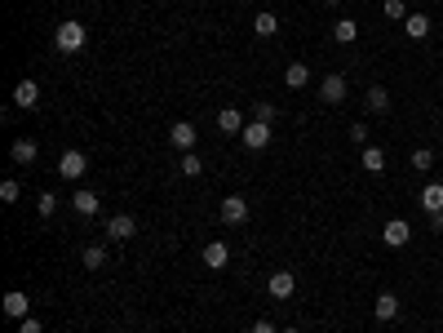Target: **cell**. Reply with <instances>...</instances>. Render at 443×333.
<instances>
[{
    "label": "cell",
    "instance_id": "cell-1",
    "mask_svg": "<svg viewBox=\"0 0 443 333\" xmlns=\"http://www.w3.org/2000/svg\"><path fill=\"white\" fill-rule=\"evenodd\" d=\"M85 40H89V31H85V22H76V18H67L63 27L54 31V45L63 54H80V49H85Z\"/></svg>",
    "mask_w": 443,
    "mask_h": 333
},
{
    "label": "cell",
    "instance_id": "cell-2",
    "mask_svg": "<svg viewBox=\"0 0 443 333\" xmlns=\"http://www.w3.org/2000/svg\"><path fill=\"white\" fill-rule=\"evenodd\" d=\"M271 138H275V125H261V121H248L244 134H239V142H244L248 151H266Z\"/></svg>",
    "mask_w": 443,
    "mask_h": 333
},
{
    "label": "cell",
    "instance_id": "cell-3",
    "mask_svg": "<svg viewBox=\"0 0 443 333\" xmlns=\"http://www.w3.org/2000/svg\"><path fill=\"white\" fill-rule=\"evenodd\" d=\"M346 89H351V85H346V76H341V71H328V76H324V85H319V98H324L328 107H337V102H346Z\"/></svg>",
    "mask_w": 443,
    "mask_h": 333
},
{
    "label": "cell",
    "instance_id": "cell-4",
    "mask_svg": "<svg viewBox=\"0 0 443 333\" xmlns=\"http://www.w3.org/2000/svg\"><path fill=\"white\" fill-rule=\"evenodd\" d=\"M381 240H386V249H403V245L412 240V227L403 218H390L386 227H381Z\"/></svg>",
    "mask_w": 443,
    "mask_h": 333
},
{
    "label": "cell",
    "instance_id": "cell-5",
    "mask_svg": "<svg viewBox=\"0 0 443 333\" xmlns=\"http://www.w3.org/2000/svg\"><path fill=\"white\" fill-rule=\"evenodd\" d=\"M14 107L18 111H35V107H40V85H35V80H18L14 85Z\"/></svg>",
    "mask_w": 443,
    "mask_h": 333
},
{
    "label": "cell",
    "instance_id": "cell-6",
    "mask_svg": "<svg viewBox=\"0 0 443 333\" xmlns=\"http://www.w3.org/2000/svg\"><path fill=\"white\" fill-rule=\"evenodd\" d=\"M293 289H297V276L293 271H275V276L266 280V293L275 302H284V298H293Z\"/></svg>",
    "mask_w": 443,
    "mask_h": 333
},
{
    "label": "cell",
    "instance_id": "cell-7",
    "mask_svg": "<svg viewBox=\"0 0 443 333\" xmlns=\"http://www.w3.org/2000/svg\"><path fill=\"white\" fill-rule=\"evenodd\" d=\"M134 231H138L134 213H115V218H106V235H111V240H134Z\"/></svg>",
    "mask_w": 443,
    "mask_h": 333
},
{
    "label": "cell",
    "instance_id": "cell-8",
    "mask_svg": "<svg viewBox=\"0 0 443 333\" xmlns=\"http://www.w3.org/2000/svg\"><path fill=\"white\" fill-rule=\"evenodd\" d=\"M85 169H89V160H85V151H63V160H58V173L63 178H85Z\"/></svg>",
    "mask_w": 443,
    "mask_h": 333
},
{
    "label": "cell",
    "instance_id": "cell-9",
    "mask_svg": "<svg viewBox=\"0 0 443 333\" xmlns=\"http://www.w3.org/2000/svg\"><path fill=\"white\" fill-rule=\"evenodd\" d=\"M218 213H222V222H226V227H239V222L248 218V200H239V196H226Z\"/></svg>",
    "mask_w": 443,
    "mask_h": 333
},
{
    "label": "cell",
    "instance_id": "cell-10",
    "mask_svg": "<svg viewBox=\"0 0 443 333\" xmlns=\"http://www.w3.org/2000/svg\"><path fill=\"white\" fill-rule=\"evenodd\" d=\"M5 316H9V320H27V316H31V298H27L22 289H9V293H5Z\"/></svg>",
    "mask_w": 443,
    "mask_h": 333
},
{
    "label": "cell",
    "instance_id": "cell-11",
    "mask_svg": "<svg viewBox=\"0 0 443 333\" xmlns=\"http://www.w3.org/2000/svg\"><path fill=\"white\" fill-rule=\"evenodd\" d=\"M195 138H200V134H195V125H191V121H177V125L169 129V142H173L177 151H191V147H195Z\"/></svg>",
    "mask_w": 443,
    "mask_h": 333
},
{
    "label": "cell",
    "instance_id": "cell-12",
    "mask_svg": "<svg viewBox=\"0 0 443 333\" xmlns=\"http://www.w3.org/2000/svg\"><path fill=\"white\" fill-rule=\"evenodd\" d=\"M226 263H231V249H226V240H209V245H204V267H209V271H222Z\"/></svg>",
    "mask_w": 443,
    "mask_h": 333
},
{
    "label": "cell",
    "instance_id": "cell-13",
    "mask_svg": "<svg viewBox=\"0 0 443 333\" xmlns=\"http://www.w3.org/2000/svg\"><path fill=\"white\" fill-rule=\"evenodd\" d=\"M373 316L381 320V325H390V320L399 316V298H394L390 289H381V293H377V307H373Z\"/></svg>",
    "mask_w": 443,
    "mask_h": 333
},
{
    "label": "cell",
    "instance_id": "cell-14",
    "mask_svg": "<svg viewBox=\"0 0 443 333\" xmlns=\"http://www.w3.org/2000/svg\"><path fill=\"white\" fill-rule=\"evenodd\" d=\"M244 116H239V107H222V111H218V129H222V134H244Z\"/></svg>",
    "mask_w": 443,
    "mask_h": 333
},
{
    "label": "cell",
    "instance_id": "cell-15",
    "mask_svg": "<svg viewBox=\"0 0 443 333\" xmlns=\"http://www.w3.org/2000/svg\"><path fill=\"white\" fill-rule=\"evenodd\" d=\"M35 156H40V147H35L31 138H18L14 147H9V160L14 164H35Z\"/></svg>",
    "mask_w": 443,
    "mask_h": 333
},
{
    "label": "cell",
    "instance_id": "cell-16",
    "mask_svg": "<svg viewBox=\"0 0 443 333\" xmlns=\"http://www.w3.org/2000/svg\"><path fill=\"white\" fill-rule=\"evenodd\" d=\"M332 40H337V45H355L359 40V22L355 18H337V22H332Z\"/></svg>",
    "mask_w": 443,
    "mask_h": 333
},
{
    "label": "cell",
    "instance_id": "cell-17",
    "mask_svg": "<svg viewBox=\"0 0 443 333\" xmlns=\"http://www.w3.org/2000/svg\"><path fill=\"white\" fill-rule=\"evenodd\" d=\"M403 36H408V40H426V36H430V18L426 14H408V18H403Z\"/></svg>",
    "mask_w": 443,
    "mask_h": 333
},
{
    "label": "cell",
    "instance_id": "cell-18",
    "mask_svg": "<svg viewBox=\"0 0 443 333\" xmlns=\"http://www.w3.org/2000/svg\"><path fill=\"white\" fill-rule=\"evenodd\" d=\"M364 107H368L373 116H386V111H390V93L381 89V85H373V89H368V98H364Z\"/></svg>",
    "mask_w": 443,
    "mask_h": 333
},
{
    "label": "cell",
    "instance_id": "cell-19",
    "mask_svg": "<svg viewBox=\"0 0 443 333\" xmlns=\"http://www.w3.org/2000/svg\"><path fill=\"white\" fill-rule=\"evenodd\" d=\"M71 209H76L80 218H98V196H93V192H76V200H71Z\"/></svg>",
    "mask_w": 443,
    "mask_h": 333
},
{
    "label": "cell",
    "instance_id": "cell-20",
    "mask_svg": "<svg viewBox=\"0 0 443 333\" xmlns=\"http://www.w3.org/2000/svg\"><path fill=\"white\" fill-rule=\"evenodd\" d=\"M421 209H426V213H439V209H443V183L421 187Z\"/></svg>",
    "mask_w": 443,
    "mask_h": 333
},
{
    "label": "cell",
    "instance_id": "cell-21",
    "mask_svg": "<svg viewBox=\"0 0 443 333\" xmlns=\"http://www.w3.org/2000/svg\"><path fill=\"white\" fill-rule=\"evenodd\" d=\"M284 85H289V89H306L310 85V67L306 63H293L289 71H284Z\"/></svg>",
    "mask_w": 443,
    "mask_h": 333
},
{
    "label": "cell",
    "instance_id": "cell-22",
    "mask_svg": "<svg viewBox=\"0 0 443 333\" xmlns=\"http://www.w3.org/2000/svg\"><path fill=\"white\" fill-rule=\"evenodd\" d=\"M253 31L261 36V40H271V36L280 31V18H275V14H266V9H261V14L253 18Z\"/></svg>",
    "mask_w": 443,
    "mask_h": 333
},
{
    "label": "cell",
    "instance_id": "cell-23",
    "mask_svg": "<svg viewBox=\"0 0 443 333\" xmlns=\"http://www.w3.org/2000/svg\"><path fill=\"white\" fill-rule=\"evenodd\" d=\"M364 169L368 173H386V151H381V147H364Z\"/></svg>",
    "mask_w": 443,
    "mask_h": 333
},
{
    "label": "cell",
    "instance_id": "cell-24",
    "mask_svg": "<svg viewBox=\"0 0 443 333\" xmlns=\"http://www.w3.org/2000/svg\"><path fill=\"white\" fill-rule=\"evenodd\" d=\"M177 169H182L186 178H200V173H204V160H200L195 151H182V164H177Z\"/></svg>",
    "mask_w": 443,
    "mask_h": 333
},
{
    "label": "cell",
    "instance_id": "cell-25",
    "mask_svg": "<svg viewBox=\"0 0 443 333\" xmlns=\"http://www.w3.org/2000/svg\"><path fill=\"white\" fill-rule=\"evenodd\" d=\"M275 116H280V111H275V102H266V98H261V102H253V121H261V125H275Z\"/></svg>",
    "mask_w": 443,
    "mask_h": 333
},
{
    "label": "cell",
    "instance_id": "cell-26",
    "mask_svg": "<svg viewBox=\"0 0 443 333\" xmlns=\"http://www.w3.org/2000/svg\"><path fill=\"white\" fill-rule=\"evenodd\" d=\"M381 14H386L390 22H403V18H408V5H403V0H386V5H381Z\"/></svg>",
    "mask_w": 443,
    "mask_h": 333
},
{
    "label": "cell",
    "instance_id": "cell-27",
    "mask_svg": "<svg viewBox=\"0 0 443 333\" xmlns=\"http://www.w3.org/2000/svg\"><path fill=\"white\" fill-rule=\"evenodd\" d=\"M102 263H106V249H102V245H89V249H85V267H89V271H98Z\"/></svg>",
    "mask_w": 443,
    "mask_h": 333
},
{
    "label": "cell",
    "instance_id": "cell-28",
    "mask_svg": "<svg viewBox=\"0 0 443 333\" xmlns=\"http://www.w3.org/2000/svg\"><path fill=\"white\" fill-rule=\"evenodd\" d=\"M430 164H435V151H430V147H417V151H412V169L421 173V169H430Z\"/></svg>",
    "mask_w": 443,
    "mask_h": 333
},
{
    "label": "cell",
    "instance_id": "cell-29",
    "mask_svg": "<svg viewBox=\"0 0 443 333\" xmlns=\"http://www.w3.org/2000/svg\"><path fill=\"white\" fill-rule=\"evenodd\" d=\"M54 209H58V196L54 192H45L40 200H35V213H40V218H54Z\"/></svg>",
    "mask_w": 443,
    "mask_h": 333
},
{
    "label": "cell",
    "instance_id": "cell-30",
    "mask_svg": "<svg viewBox=\"0 0 443 333\" xmlns=\"http://www.w3.org/2000/svg\"><path fill=\"white\" fill-rule=\"evenodd\" d=\"M18 196H22V187L14 183V178H5V183H0V200H5V205H14Z\"/></svg>",
    "mask_w": 443,
    "mask_h": 333
},
{
    "label": "cell",
    "instance_id": "cell-31",
    "mask_svg": "<svg viewBox=\"0 0 443 333\" xmlns=\"http://www.w3.org/2000/svg\"><path fill=\"white\" fill-rule=\"evenodd\" d=\"M351 142H355V147H368V125H364V121L351 125Z\"/></svg>",
    "mask_w": 443,
    "mask_h": 333
},
{
    "label": "cell",
    "instance_id": "cell-32",
    "mask_svg": "<svg viewBox=\"0 0 443 333\" xmlns=\"http://www.w3.org/2000/svg\"><path fill=\"white\" fill-rule=\"evenodd\" d=\"M18 333H45V325L35 316H27V320H18Z\"/></svg>",
    "mask_w": 443,
    "mask_h": 333
},
{
    "label": "cell",
    "instance_id": "cell-33",
    "mask_svg": "<svg viewBox=\"0 0 443 333\" xmlns=\"http://www.w3.org/2000/svg\"><path fill=\"white\" fill-rule=\"evenodd\" d=\"M248 333H275V325H271V320H257V325L248 329Z\"/></svg>",
    "mask_w": 443,
    "mask_h": 333
},
{
    "label": "cell",
    "instance_id": "cell-34",
    "mask_svg": "<svg viewBox=\"0 0 443 333\" xmlns=\"http://www.w3.org/2000/svg\"><path fill=\"white\" fill-rule=\"evenodd\" d=\"M430 227H435V231L443 235V209H439V213H430Z\"/></svg>",
    "mask_w": 443,
    "mask_h": 333
},
{
    "label": "cell",
    "instance_id": "cell-35",
    "mask_svg": "<svg viewBox=\"0 0 443 333\" xmlns=\"http://www.w3.org/2000/svg\"><path fill=\"white\" fill-rule=\"evenodd\" d=\"M284 333H302V329H284Z\"/></svg>",
    "mask_w": 443,
    "mask_h": 333
},
{
    "label": "cell",
    "instance_id": "cell-36",
    "mask_svg": "<svg viewBox=\"0 0 443 333\" xmlns=\"http://www.w3.org/2000/svg\"><path fill=\"white\" fill-rule=\"evenodd\" d=\"M328 5H341V0H328Z\"/></svg>",
    "mask_w": 443,
    "mask_h": 333
}]
</instances>
